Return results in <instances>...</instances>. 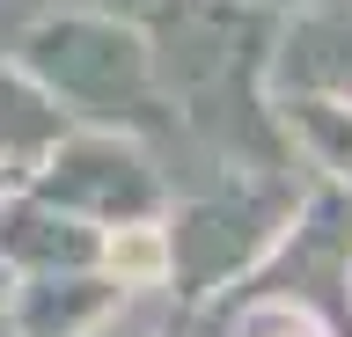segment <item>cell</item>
<instances>
[{"mask_svg":"<svg viewBox=\"0 0 352 337\" xmlns=\"http://www.w3.org/2000/svg\"><path fill=\"white\" fill-rule=\"evenodd\" d=\"M279 125L301 139V154L316 161V169L352 183V103H338V95H286Z\"/></svg>","mask_w":352,"mask_h":337,"instance_id":"cell-8","label":"cell"},{"mask_svg":"<svg viewBox=\"0 0 352 337\" xmlns=\"http://www.w3.org/2000/svg\"><path fill=\"white\" fill-rule=\"evenodd\" d=\"M286 220H294V191H286L279 176L220 183V191H206V198L169 213V227H162V235H169V279H184V293L206 301V293H220L235 271L257 264Z\"/></svg>","mask_w":352,"mask_h":337,"instance_id":"cell-2","label":"cell"},{"mask_svg":"<svg viewBox=\"0 0 352 337\" xmlns=\"http://www.w3.org/2000/svg\"><path fill=\"white\" fill-rule=\"evenodd\" d=\"M44 205H59L74 220H88L96 235H118V227H147L162 220V176H154V161L140 154V139L132 132H96V125H74V132L52 147L37 176H30Z\"/></svg>","mask_w":352,"mask_h":337,"instance_id":"cell-3","label":"cell"},{"mask_svg":"<svg viewBox=\"0 0 352 337\" xmlns=\"http://www.w3.org/2000/svg\"><path fill=\"white\" fill-rule=\"evenodd\" d=\"M15 67L59 103L74 125L96 132H154L169 125V95H162V67H154L147 30L103 8H59L15 37Z\"/></svg>","mask_w":352,"mask_h":337,"instance_id":"cell-1","label":"cell"},{"mask_svg":"<svg viewBox=\"0 0 352 337\" xmlns=\"http://www.w3.org/2000/svg\"><path fill=\"white\" fill-rule=\"evenodd\" d=\"M279 81H286V95H338V103H352V23L345 15L294 23L279 45Z\"/></svg>","mask_w":352,"mask_h":337,"instance_id":"cell-7","label":"cell"},{"mask_svg":"<svg viewBox=\"0 0 352 337\" xmlns=\"http://www.w3.org/2000/svg\"><path fill=\"white\" fill-rule=\"evenodd\" d=\"M66 132H74V117H66L15 59H0V169L15 183H30Z\"/></svg>","mask_w":352,"mask_h":337,"instance_id":"cell-6","label":"cell"},{"mask_svg":"<svg viewBox=\"0 0 352 337\" xmlns=\"http://www.w3.org/2000/svg\"><path fill=\"white\" fill-rule=\"evenodd\" d=\"M118 279L103 264L96 271H37V279H15L8 286V330L15 337H96L118 315Z\"/></svg>","mask_w":352,"mask_h":337,"instance_id":"cell-5","label":"cell"},{"mask_svg":"<svg viewBox=\"0 0 352 337\" xmlns=\"http://www.w3.org/2000/svg\"><path fill=\"white\" fill-rule=\"evenodd\" d=\"M242 337H323V330H316V315H308L301 301H294V308H286V301H257V308L242 315Z\"/></svg>","mask_w":352,"mask_h":337,"instance_id":"cell-9","label":"cell"},{"mask_svg":"<svg viewBox=\"0 0 352 337\" xmlns=\"http://www.w3.org/2000/svg\"><path fill=\"white\" fill-rule=\"evenodd\" d=\"M8 191H15V176H8V169H0V198H8Z\"/></svg>","mask_w":352,"mask_h":337,"instance_id":"cell-12","label":"cell"},{"mask_svg":"<svg viewBox=\"0 0 352 337\" xmlns=\"http://www.w3.org/2000/svg\"><path fill=\"white\" fill-rule=\"evenodd\" d=\"M0 264L8 279H37V271H96L103 264V235L59 205H44L30 183L0 198Z\"/></svg>","mask_w":352,"mask_h":337,"instance_id":"cell-4","label":"cell"},{"mask_svg":"<svg viewBox=\"0 0 352 337\" xmlns=\"http://www.w3.org/2000/svg\"><path fill=\"white\" fill-rule=\"evenodd\" d=\"M8 286H15V279H8V264H0V315H8Z\"/></svg>","mask_w":352,"mask_h":337,"instance_id":"cell-11","label":"cell"},{"mask_svg":"<svg viewBox=\"0 0 352 337\" xmlns=\"http://www.w3.org/2000/svg\"><path fill=\"white\" fill-rule=\"evenodd\" d=\"M169 8H176V0H103V15H125V23H140V30L162 23Z\"/></svg>","mask_w":352,"mask_h":337,"instance_id":"cell-10","label":"cell"}]
</instances>
